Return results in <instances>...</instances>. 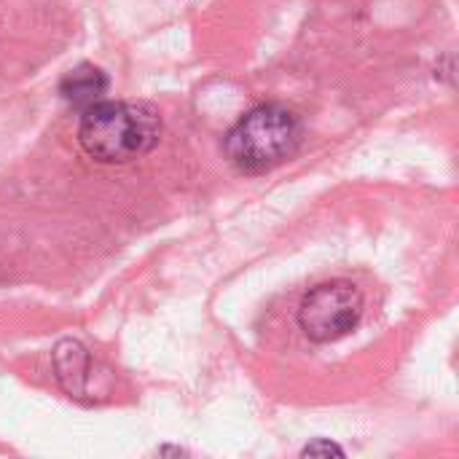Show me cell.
Masks as SVG:
<instances>
[{
    "label": "cell",
    "mask_w": 459,
    "mask_h": 459,
    "mask_svg": "<svg viewBox=\"0 0 459 459\" xmlns=\"http://www.w3.org/2000/svg\"><path fill=\"white\" fill-rule=\"evenodd\" d=\"M161 116L148 102L100 100L89 105L78 124L81 148L102 164H126L156 148Z\"/></svg>",
    "instance_id": "1"
},
{
    "label": "cell",
    "mask_w": 459,
    "mask_h": 459,
    "mask_svg": "<svg viewBox=\"0 0 459 459\" xmlns=\"http://www.w3.org/2000/svg\"><path fill=\"white\" fill-rule=\"evenodd\" d=\"M301 121L282 105H258L226 134V159L245 175H261L288 161L301 145Z\"/></svg>",
    "instance_id": "2"
},
{
    "label": "cell",
    "mask_w": 459,
    "mask_h": 459,
    "mask_svg": "<svg viewBox=\"0 0 459 459\" xmlns=\"http://www.w3.org/2000/svg\"><path fill=\"white\" fill-rule=\"evenodd\" d=\"M363 293L350 280H331L312 288L299 307V325L315 344H331L358 328Z\"/></svg>",
    "instance_id": "3"
},
{
    "label": "cell",
    "mask_w": 459,
    "mask_h": 459,
    "mask_svg": "<svg viewBox=\"0 0 459 459\" xmlns=\"http://www.w3.org/2000/svg\"><path fill=\"white\" fill-rule=\"evenodd\" d=\"M51 358H54V377L67 398H73L78 403H94V401L108 398L110 371L97 374L100 366L81 342H75V339L56 342Z\"/></svg>",
    "instance_id": "4"
},
{
    "label": "cell",
    "mask_w": 459,
    "mask_h": 459,
    "mask_svg": "<svg viewBox=\"0 0 459 459\" xmlns=\"http://www.w3.org/2000/svg\"><path fill=\"white\" fill-rule=\"evenodd\" d=\"M108 75L91 65V62H81L73 70H67L59 81V94L65 102H70L73 108H89L94 102L102 100V94L108 91Z\"/></svg>",
    "instance_id": "5"
},
{
    "label": "cell",
    "mask_w": 459,
    "mask_h": 459,
    "mask_svg": "<svg viewBox=\"0 0 459 459\" xmlns=\"http://www.w3.org/2000/svg\"><path fill=\"white\" fill-rule=\"evenodd\" d=\"M301 457H344V449L336 446L333 441L317 438V441H312V444H307L301 449Z\"/></svg>",
    "instance_id": "6"
},
{
    "label": "cell",
    "mask_w": 459,
    "mask_h": 459,
    "mask_svg": "<svg viewBox=\"0 0 459 459\" xmlns=\"http://www.w3.org/2000/svg\"><path fill=\"white\" fill-rule=\"evenodd\" d=\"M159 455H186L183 449H172V446H164V449H159Z\"/></svg>",
    "instance_id": "7"
}]
</instances>
